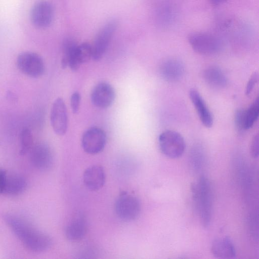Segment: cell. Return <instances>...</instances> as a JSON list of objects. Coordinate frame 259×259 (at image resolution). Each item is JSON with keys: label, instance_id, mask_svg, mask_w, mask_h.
I'll list each match as a JSON object with an SVG mask.
<instances>
[{"label": "cell", "instance_id": "obj_11", "mask_svg": "<svg viewBox=\"0 0 259 259\" xmlns=\"http://www.w3.org/2000/svg\"><path fill=\"white\" fill-rule=\"evenodd\" d=\"M64 100L57 98L53 103L51 113L50 121L52 127L56 134L64 135L68 128V115Z\"/></svg>", "mask_w": 259, "mask_h": 259}, {"label": "cell", "instance_id": "obj_10", "mask_svg": "<svg viewBox=\"0 0 259 259\" xmlns=\"http://www.w3.org/2000/svg\"><path fill=\"white\" fill-rule=\"evenodd\" d=\"M30 152V161L35 168L45 171L52 167L54 156L51 148L47 144L38 143L32 146Z\"/></svg>", "mask_w": 259, "mask_h": 259}, {"label": "cell", "instance_id": "obj_3", "mask_svg": "<svg viewBox=\"0 0 259 259\" xmlns=\"http://www.w3.org/2000/svg\"><path fill=\"white\" fill-rule=\"evenodd\" d=\"M159 147L161 152L170 158H177L184 153L186 144L182 136L178 132L167 130L158 137Z\"/></svg>", "mask_w": 259, "mask_h": 259}, {"label": "cell", "instance_id": "obj_6", "mask_svg": "<svg viewBox=\"0 0 259 259\" xmlns=\"http://www.w3.org/2000/svg\"><path fill=\"white\" fill-rule=\"evenodd\" d=\"M115 20L107 22L100 30L92 45V59L99 61L105 55L117 28Z\"/></svg>", "mask_w": 259, "mask_h": 259}, {"label": "cell", "instance_id": "obj_19", "mask_svg": "<svg viewBox=\"0 0 259 259\" xmlns=\"http://www.w3.org/2000/svg\"><path fill=\"white\" fill-rule=\"evenodd\" d=\"M203 77L208 85L215 89L225 87L228 80L224 72L219 67L210 66L203 71Z\"/></svg>", "mask_w": 259, "mask_h": 259}, {"label": "cell", "instance_id": "obj_22", "mask_svg": "<svg viewBox=\"0 0 259 259\" xmlns=\"http://www.w3.org/2000/svg\"><path fill=\"white\" fill-rule=\"evenodd\" d=\"M33 136L30 130L27 127L23 128L20 134V154L24 155L30 152L33 146Z\"/></svg>", "mask_w": 259, "mask_h": 259}, {"label": "cell", "instance_id": "obj_7", "mask_svg": "<svg viewBox=\"0 0 259 259\" xmlns=\"http://www.w3.org/2000/svg\"><path fill=\"white\" fill-rule=\"evenodd\" d=\"M114 208L118 218L125 221H131L139 216L141 211V204L135 196L124 194L121 195L116 199Z\"/></svg>", "mask_w": 259, "mask_h": 259}, {"label": "cell", "instance_id": "obj_9", "mask_svg": "<svg viewBox=\"0 0 259 259\" xmlns=\"http://www.w3.org/2000/svg\"><path fill=\"white\" fill-rule=\"evenodd\" d=\"M106 136L100 127H92L85 131L81 138V146L83 150L90 154L101 152L105 147Z\"/></svg>", "mask_w": 259, "mask_h": 259}, {"label": "cell", "instance_id": "obj_8", "mask_svg": "<svg viewBox=\"0 0 259 259\" xmlns=\"http://www.w3.org/2000/svg\"><path fill=\"white\" fill-rule=\"evenodd\" d=\"M30 18L32 24L35 27L40 29L48 28L54 20V7L48 1L37 2L31 9Z\"/></svg>", "mask_w": 259, "mask_h": 259}, {"label": "cell", "instance_id": "obj_4", "mask_svg": "<svg viewBox=\"0 0 259 259\" xmlns=\"http://www.w3.org/2000/svg\"><path fill=\"white\" fill-rule=\"evenodd\" d=\"M190 45L198 54L202 55H213L222 49L221 40L214 35L204 32H193L188 37Z\"/></svg>", "mask_w": 259, "mask_h": 259}, {"label": "cell", "instance_id": "obj_20", "mask_svg": "<svg viewBox=\"0 0 259 259\" xmlns=\"http://www.w3.org/2000/svg\"><path fill=\"white\" fill-rule=\"evenodd\" d=\"M26 180L19 175H7L3 194L17 196L23 193L26 189Z\"/></svg>", "mask_w": 259, "mask_h": 259}, {"label": "cell", "instance_id": "obj_13", "mask_svg": "<svg viewBox=\"0 0 259 259\" xmlns=\"http://www.w3.org/2000/svg\"><path fill=\"white\" fill-rule=\"evenodd\" d=\"M189 96L201 123L206 127H211L213 123L212 115L199 92L192 89Z\"/></svg>", "mask_w": 259, "mask_h": 259}, {"label": "cell", "instance_id": "obj_16", "mask_svg": "<svg viewBox=\"0 0 259 259\" xmlns=\"http://www.w3.org/2000/svg\"><path fill=\"white\" fill-rule=\"evenodd\" d=\"M91 59H92V45L88 42L77 44L70 57L68 66L72 71H76L81 64Z\"/></svg>", "mask_w": 259, "mask_h": 259}, {"label": "cell", "instance_id": "obj_24", "mask_svg": "<svg viewBox=\"0 0 259 259\" xmlns=\"http://www.w3.org/2000/svg\"><path fill=\"white\" fill-rule=\"evenodd\" d=\"M245 109H240L236 111L234 116V122L236 128L239 131H243L244 123Z\"/></svg>", "mask_w": 259, "mask_h": 259}, {"label": "cell", "instance_id": "obj_21", "mask_svg": "<svg viewBox=\"0 0 259 259\" xmlns=\"http://www.w3.org/2000/svg\"><path fill=\"white\" fill-rule=\"evenodd\" d=\"M259 115V98L257 97L247 109H245L244 130L250 128Z\"/></svg>", "mask_w": 259, "mask_h": 259}, {"label": "cell", "instance_id": "obj_12", "mask_svg": "<svg viewBox=\"0 0 259 259\" xmlns=\"http://www.w3.org/2000/svg\"><path fill=\"white\" fill-rule=\"evenodd\" d=\"M115 97L114 88L109 83L101 82L93 89L91 99L92 103L99 108H106L113 103Z\"/></svg>", "mask_w": 259, "mask_h": 259}, {"label": "cell", "instance_id": "obj_25", "mask_svg": "<svg viewBox=\"0 0 259 259\" xmlns=\"http://www.w3.org/2000/svg\"><path fill=\"white\" fill-rule=\"evenodd\" d=\"M258 80V74L256 72H254L250 76L245 88V95H249L253 90L255 85L257 84Z\"/></svg>", "mask_w": 259, "mask_h": 259}, {"label": "cell", "instance_id": "obj_5", "mask_svg": "<svg viewBox=\"0 0 259 259\" xmlns=\"http://www.w3.org/2000/svg\"><path fill=\"white\" fill-rule=\"evenodd\" d=\"M16 65L24 74L32 78H38L45 70L44 61L38 54L26 51L20 53L17 57Z\"/></svg>", "mask_w": 259, "mask_h": 259}, {"label": "cell", "instance_id": "obj_27", "mask_svg": "<svg viewBox=\"0 0 259 259\" xmlns=\"http://www.w3.org/2000/svg\"><path fill=\"white\" fill-rule=\"evenodd\" d=\"M258 135H255L252 138L249 148L250 153L253 158H257L259 151Z\"/></svg>", "mask_w": 259, "mask_h": 259}, {"label": "cell", "instance_id": "obj_2", "mask_svg": "<svg viewBox=\"0 0 259 259\" xmlns=\"http://www.w3.org/2000/svg\"><path fill=\"white\" fill-rule=\"evenodd\" d=\"M192 191L201 222L203 226L207 227L211 218L212 204L211 188L208 179L201 176L192 186Z\"/></svg>", "mask_w": 259, "mask_h": 259}, {"label": "cell", "instance_id": "obj_1", "mask_svg": "<svg viewBox=\"0 0 259 259\" xmlns=\"http://www.w3.org/2000/svg\"><path fill=\"white\" fill-rule=\"evenodd\" d=\"M6 223L28 249L36 252L48 250L52 246L51 238L37 230L24 220L14 215L5 217Z\"/></svg>", "mask_w": 259, "mask_h": 259}, {"label": "cell", "instance_id": "obj_26", "mask_svg": "<svg viewBox=\"0 0 259 259\" xmlns=\"http://www.w3.org/2000/svg\"><path fill=\"white\" fill-rule=\"evenodd\" d=\"M81 96L78 92L73 93L70 98V105L73 113H77L79 109Z\"/></svg>", "mask_w": 259, "mask_h": 259}, {"label": "cell", "instance_id": "obj_23", "mask_svg": "<svg viewBox=\"0 0 259 259\" xmlns=\"http://www.w3.org/2000/svg\"><path fill=\"white\" fill-rule=\"evenodd\" d=\"M77 44L71 38H66L62 45V56L61 58V66L63 68L68 67L70 57Z\"/></svg>", "mask_w": 259, "mask_h": 259}, {"label": "cell", "instance_id": "obj_17", "mask_svg": "<svg viewBox=\"0 0 259 259\" xmlns=\"http://www.w3.org/2000/svg\"><path fill=\"white\" fill-rule=\"evenodd\" d=\"M87 231V222L85 217L81 214L74 217L67 224L65 233L70 240L81 239Z\"/></svg>", "mask_w": 259, "mask_h": 259}, {"label": "cell", "instance_id": "obj_29", "mask_svg": "<svg viewBox=\"0 0 259 259\" xmlns=\"http://www.w3.org/2000/svg\"><path fill=\"white\" fill-rule=\"evenodd\" d=\"M210 3L214 6H219L225 3L228 0H209Z\"/></svg>", "mask_w": 259, "mask_h": 259}, {"label": "cell", "instance_id": "obj_18", "mask_svg": "<svg viewBox=\"0 0 259 259\" xmlns=\"http://www.w3.org/2000/svg\"><path fill=\"white\" fill-rule=\"evenodd\" d=\"M211 251L215 257L220 258H232L236 255L234 245L228 237L214 240L211 245Z\"/></svg>", "mask_w": 259, "mask_h": 259}, {"label": "cell", "instance_id": "obj_15", "mask_svg": "<svg viewBox=\"0 0 259 259\" xmlns=\"http://www.w3.org/2000/svg\"><path fill=\"white\" fill-rule=\"evenodd\" d=\"M83 182L86 187L92 191L100 189L105 182V173L103 167L99 165L89 167L83 175Z\"/></svg>", "mask_w": 259, "mask_h": 259}, {"label": "cell", "instance_id": "obj_28", "mask_svg": "<svg viewBox=\"0 0 259 259\" xmlns=\"http://www.w3.org/2000/svg\"><path fill=\"white\" fill-rule=\"evenodd\" d=\"M7 175L6 170L0 168V194L3 193Z\"/></svg>", "mask_w": 259, "mask_h": 259}, {"label": "cell", "instance_id": "obj_14", "mask_svg": "<svg viewBox=\"0 0 259 259\" xmlns=\"http://www.w3.org/2000/svg\"><path fill=\"white\" fill-rule=\"evenodd\" d=\"M161 77L168 82H175L180 79L185 71L184 66L180 60L169 59L163 61L160 66Z\"/></svg>", "mask_w": 259, "mask_h": 259}]
</instances>
